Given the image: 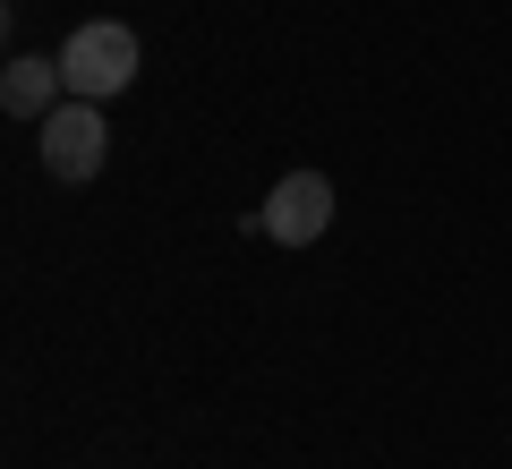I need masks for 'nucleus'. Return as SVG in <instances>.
Masks as SVG:
<instances>
[{
	"label": "nucleus",
	"mask_w": 512,
	"mask_h": 469,
	"mask_svg": "<svg viewBox=\"0 0 512 469\" xmlns=\"http://www.w3.org/2000/svg\"><path fill=\"white\" fill-rule=\"evenodd\" d=\"M60 77H69L77 103H111V94L137 86V35L120 18H86L69 43H60Z\"/></svg>",
	"instance_id": "f257e3e1"
},
{
	"label": "nucleus",
	"mask_w": 512,
	"mask_h": 469,
	"mask_svg": "<svg viewBox=\"0 0 512 469\" xmlns=\"http://www.w3.org/2000/svg\"><path fill=\"white\" fill-rule=\"evenodd\" d=\"M256 231L274 239V248H316V239L333 231V180H325V171H291V180H274V197L256 205Z\"/></svg>",
	"instance_id": "f03ea898"
},
{
	"label": "nucleus",
	"mask_w": 512,
	"mask_h": 469,
	"mask_svg": "<svg viewBox=\"0 0 512 469\" xmlns=\"http://www.w3.org/2000/svg\"><path fill=\"white\" fill-rule=\"evenodd\" d=\"M43 128V171H52V180H94V171H103V154H111V128H103V103H60L52 120H35Z\"/></svg>",
	"instance_id": "7ed1b4c3"
},
{
	"label": "nucleus",
	"mask_w": 512,
	"mask_h": 469,
	"mask_svg": "<svg viewBox=\"0 0 512 469\" xmlns=\"http://www.w3.org/2000/svg\"><path fill=\"white\" fill-rule=\"evenodd\" d=\"M60 94H69V77H60V60H43V52H18L9 69H0V111H9V120H52Z\"/></svg>",
	"instance_id": "20e7f679"
}]
</instances>
